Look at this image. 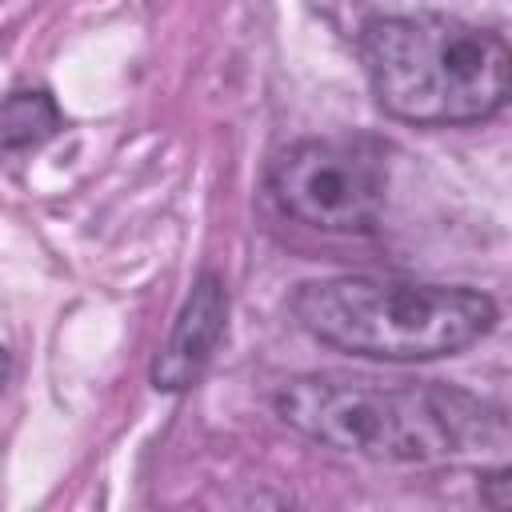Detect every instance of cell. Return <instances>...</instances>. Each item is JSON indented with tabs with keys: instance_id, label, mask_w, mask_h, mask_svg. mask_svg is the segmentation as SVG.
<instances>
[{
	"instance_id": "cell-4",
	"label": "cell",
	"mask_w": 512,
	"mask_h": 512,
	"mask_svg": "<svg viewBox=\"0 0 512 512\" xmlns=\"http://www.w3.org/2000/svg\"><path fill=\"white\" fill-rule=\"evenodd\" d=\"M268 192L276 208L320 232H372L384 196V148L368 136L352 140H296L268 164Z\"/></svg>"
},
{
	"instance_id": "cell-8",
	"label": "cell",
	"mask_w": 512,
	"mask_h": 512,
	"mask_svg": "<svg viewBox=\"0 0 512 512\" xmlns=\"http://www.w3.org/2000/svg\"><path fill=\"white\" fill-rule=\"evenodd\" d=\"M8 376H12V360H8V348L0 344V392H4V384H8Z\"/></svg>"
},
{
	"instance_id": "cell-6",
	"label": "cell",
	"mask_w": 512,
	"mask_h": 512,
	"mask_svg": "<svg viewBox=\"0 0 512 512\" xmlns=\"http://www.w3.org/2000/svg\"><path fill=\"white\" fill-rule=\"evenodd\" d=\"M60 108L48 92H12L0 100V152H32L60 132Z\"/></svg>"
},
{
	"instance_id": "cell-7",
	"label": "cell",
	"mask_w": 512,
	"mask_h": 512,
	"mask_svg": "<svg viewBox=\"0 0 512 512\" xmlns=\"http://www.w3.org/2000/svg\"><path fill=\"white\" fill-rule=\"evenodd\" d=\"M480 488H484V504L504 508V504L512 500V480H508V468H496L492 476H484V480H480Z\"/></svg>"
},
{
	"instance_id": "cell-1",
	"label": "cell",
	"mask_w": 512,
	"mask_h": 512,
	"mask_svg": "<svg viewBox=\"0 0 512 512\" xmlns=\"http://www.w3.org/2000/svg\"><path fill=\"white\" fill-rule=\"evenodd\" d=\"M272 408L324 448L396 464L468 460L508 440L500 408L448 384L296 376L276 388Z\"/></svg>"
},
{
	"instance_id": "cell-2",
	"label": "cell",
	"mask_w": 512,
	"mask_h": 512,
	"mask_svg": "<svg viewBox=\"0 0 512 512\" xmlns=\"http://www.w3.org/2000/svg\"><path fill=\"white\" fill-rule=\"evenodd\" d=\"M360 60L376 104L404 124H476L508 100L504 36L444 12L368 20Z\"/></svg>"
},
{
	"instance_id": "cell-5",
	"label": "cell",
	"mask_w": 512,
	"mask_h": 512,
	"mask_svg": "<svg viewBox=\"0 0 512 512\" xmlns=\"http://www.w3.org/2000/svg\"><path fill=\"white\" fill-rule=\"evenodd\" d=\"M224 320H228V292L224 280L216 272H200L172 332L168 344L160 348L156 364H152V384L160 392H184L200 380V372L208 368L220 336H224Z\"/></svg>"
},
{
	"instance_id": "cell-3",
	"label": "cell",
	"mask_w": 512,
	"mask_h": 512,
	"mask_svg": "<svg viewBox=\"0 0 512 512\" xmlns=\"http://www.w3.org/2000/svg\"><path fill=\"white\" fill-rule=\"evenodd\" d=\"M300 328L348 356L440 360L472 348L496 328V300L476 288L424 284L404 276H324L292 292Z\"/></svg>"
}]
</instances>
